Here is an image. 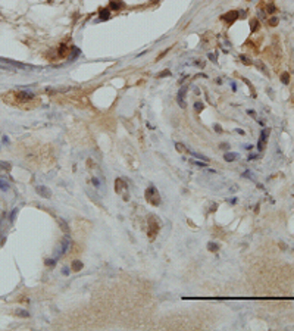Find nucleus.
I'll use <instances>...</instances> for the list:
<instances>
[{
  "instance_id": "nucleus-1",
  "label": "nucleus",
  "mask_w": 294,
  "mask_h": 331,
  "mask_svg": "<svg viewBox=\"0 0 294 331\" xmlns=\"http://www.w3.org/2000/svg\"><path fill=\"white\" fill-rule=\"evenodd\" d=\"M146 199H147L149 203H152V205H154V206L160 205V196H159V191H157L156 187H153V185H150V187L146 190Z\"/></svg>"
},
{
  "instance_id": "nucleus-2",
  "label": "nucleus",
  "mask_w": 294,
  "mask_h": 331,
  "mask_svg": "<svg viewBox=\"0 0 294 331\" xmlns=\"http://www.w3.org/2000/svg\"><path fill=\"white\" fill-rule=\"evenodd\" d=\"M12 94L15 96L18 103H27V102L34 99V94L30 93V91H16V93H12Z\"/></svg>"
},
{
  "instance_id": "nucleus-3",
  "label": "nucleus",
  "mask_w": 294,
  "mask_h": 331,
  "mask_svg": "<svg viewBox=\"0 0 294 331\" xmlns=\"http://www.w3.org/2000/svg\"><path fill=\"white\" fill-rule=\"evenodd\" d=\"M69 246H71V240H69V237H68V234H66V236H65V239L60 242V244H59L57 250H56V258H59V256L65 255V253L68 252Z\"/></svg>"
},
{
  "instance_id": "nucleus-4",
  "label": "nucleus",
  "mask_w": 294,
  "mask_h": 331,
  "mask_svg": "<svg viewBox=\"0 0 294 331\" xmlns=\"http://www.w3.org/2000/svg\"><path fill=\"white\" fill-rule=\"evenodd\" d=\"M222 19L227 21V24H234L237 19H238V12L237 11H231V12H227L225 15H222Z\"/></svg>"
},
{
  "instance_id": "nucleus-5",
  "label": "nucleus",
  "mask_w": 294,
  "mask_h": 331,
  "mask_svg": "<svg viewBox=\"0 0 294 331\" xmlns=\"http://www.w3.org/2000/svg\"><path fill=\"white\" fill-rule=\"evenodd\" d=\"M150 219H152V222H150V225H149V227H150V230H149V236L153 239V237L156 236L157 230H159V222L156 221V218H153V216H152Z\"/></svg>"
},
{
  "instance_id": "nucleus-6",
  "label": "nucleus",
  "mask_w": 294,
  "mask_h": 331,
  "mask_svg": "<svg viewBox=\"0 0 294 331\" xmlns=\"http://www.w3.org/2000/svg\"><path fill=\"white\" fill-rule=\"evenodd\" d=\"M35 191H37L41 197H44V199H50V197H52V191H50L47 187H44V185H38V187L35 188Z\"/></svg>"
},
{
  "instance_id": "nucleus-7",
  "label": "nucleus",
  "mask_w": 294,
  "mask_h": 331,
  "mask_svg": "<svg viewBox=\"0 0 294 331\" xmlns=\"http://www.w3.org/2000/svg\"><path fill=\"white\" fill-rule=\"evenodd\" d=\"M125 188H127L125 181H124L122 178H116V180H115V191H116V193H122V190H125Z\"/></svg>"
},
{
  "instance_id": "nucleus-8",
  "label": "nucleus",
  "mask_w": 294,
  "mask_h": 331,
  "mask_svg": "<svg viewBox=\"0 0 294 331\" xmlns=\"http://www.w3.org/2000/svg\"><path fill=\"white\" fill-rule=\"evenodd\" d=\"M109 8H111V11H119L121 8H124V3L122 2H118V0H111V3H109Z\"/></svg>"
},
{
  "instance_id": "nucleus-9",
  "label": "nucleus",
  "mask_w": 294,
  "mask_h": 331,
  "mask_svg": "<svg viewBox=\"0 0 294 331\" xmlns=\"http://www.w3.org/2000/svg\"><path fill=\"white\" fill-rule=\"evenodd\" d=\"M111 18V11L109 9H100L99 12V19L100 21H108Z\"/></svg>"
},
{
  "instance_id": "nucleus-10",
  "label": "nucleus",
  "mask_w": 294,
  "mask_h": 331,
  "mask_svg": "<svg viewBox=\"0 0 294 331\" xmlns=\"http://www.w3.org/2000/svg\"><path fill=\"white\" fill-rule=\"evenodd\" d=\"M175 149L179 152V153H182V155H187V153H190V150L182 144V143H175Z\"/></svg>"
},
{
  "instance_id": "nucleus-11",
  "label": "nucleus",
  "mask_w": 294,
  "mask_h": 331,
  "mask_svg": "<svg viewBox=\"0 0 294 331\" xmlns=\"http://www.w3.org/2000/svg\"><path fill=\"white\" fill-rule=\"evenodd\" d=\"M224 159H225L227 162H232V161H235V159H237V153L227 152V153H224Z\"/></svg>"
},
{
  "instance_id": "nucleus-12",
  "label": "nucleus",
  "mask_w": 294,
  "mask_h": 331,
  "mask_svg": "<svg viewBox=\"0 0 294 331\" xmlns=\"http://www.w3.org/2000/svg\"><path fill=\"white\" fill-rule=\"evenodd\" d=\"M68 50H69V49H68V46H66V44H60V46H59V52H57V53H59V56H60V58H65V55L68 53Z\"/></svg>"
},
{
  "instance_id": "nucleus-13",
  "label": "nucleus",
  "mask_w": 294,
  "mask_h": 331,
  "mask_svg": "<svg viewBox=\"0 0 294 331\" xmlns=\"http://www.w3.org/2000/svg\"><path fill=\"white\" fill-rule=\"evenodd\" d=\"M257 28H259V21H257L256 18L250 19V30L254 33V31H257Z\"/></svg>"
},
{
  "instance_id": "nucleus-14",
  "label": "nucleus",
  "mask_w": 294,
  "mask_h": 331,
  "mask_svg": "<svg viewBox=\"0 0 294 331\" xmlns=\"http://www.w3.org/2000/svg\"><path fill=\"white\" fill-rule=\"evenodd\" d=\"M82 269V262L81 261H74L72 262V271H81Z\"/></svg>"
},
{
  "instance_id": "nucleus-15",
  "label": "nucleus",
  "mask_w": 294,
  "mask_h": 331,
  "mask_svg": "<svg viewBox=\"0 0 294 331\" xmlns=\"http://www.w3.org/2000/svg\"><path fill=\"white\" fill-rule=\"evenodd\" d=\"M71 50H72V53H71V56H69V60H74L75 58L79 56V49H78V47H72Z\"/></svg>"
},
{
  "instance_id": "nucleus-16",
  "label": "nucleus",
  "mask_w": 294,
  "mask_h": 331,
  "mask_svg": "<svg viewBox=\"0 0 294 331\" xmlns=\"http://www.w3.org/2000/svg\"><path fill=\"white\" fill-rule=\"evenodd\" d=\"M11 168H12V165H11L9 162L0 161V169H3V171H11Z\"/></svg>"
},
{
  "instance_id": "nucleus-17",
  "label": "nucleus",
  "mask_w": 294,
  "mask_h": 331,
  "mask_svg": "<svg viewBox=\"0 0 294 331\" xmlns=\"http://www.w3.org/2000/svg\"><path fill=\"white\" fill-rule=\"evenodd\" d=\"M203 109H205V104L202 102H196L194 103V110H196V112H202Z\"/></svg>"
},
{
  "instance_id": "nucleus-18",
  "label": "nucleus",
  "mask_w": 294,
  "mask_h": 331,
  "mask_svg": "<svg viewBox=\"0 0 294 331\" xmlns=\"http://www.w3.org/2000/svg\"><path fill=\"white\" fill-rule=\"evenodd\" d=\"M266 12H268V13H271V15H272V13H275V12H276L275 5H273V3H268V5H266Z\"/></svg>"
},
{
  "instance_id": "nucleus-19",
  "label": "nucleus",
  "mask_w": 294,
  "mask_h": 331,
  "mask_svg": "<svg viewBox=\"0 0 294 331\" xmlns=\"http://www.w3.org/2000/svg\"><path fill=\"white\" fill-rule=\"evenodd\" d=\"M288 81H290L288 72H282V74H281V82H282V84H288Z\"/></svg>"
},
{
  "instance_id": "nucleus-20",
  "label": "nucleus",
  "mask_w": 294,
  "mask_h": 331,
  "mask_svg": "<svg viewBox=\"0 0 294 331\" xmlns=\"http://www.w3.org/2000/svg\"><path fill=\"white\" fill-rule=\"evenodd\" d=\"M208 249L210 250V252H218V249H219V246L216 244V243H213V242H210L209 244H208Z\"/></svg>"
},
{
  "instance_id": "nucleus-21",
  "label": "nucleus",
  "mask_w": 294,
  "mask_h": 331,
  "mask_svg": "<svg viewBox=\"0 0 294 331\" xmlns=\"http://www.w3.org/2000/svg\"><path fill=\"white\" fill-rule=\"evenodd\" d=\"M59 224H60V228H62L66 234H69V228H68V225H66V222H65L63 219H59Z\"/></svg>"
},
{
  "instance_id": "nucleus-22",
  "label": "nucleus",
  "mask_w": 294,
  "mask_h": 331,
  "mask_svg": "<svg viewBox=\"0 0 294 331\" xmlns=\"http://www.w3.org/2000/svg\"><path fill=\"white\" fill-rule=\"evenodd\" d=\"M185 93H187V87H182V88L178 91V97H176V99H184V97H185Z\"/></svg>"
},
{
  "instance_id": "nucleus-23",
  "label": "nucleus",
  "mask_w": 294,
  "mask_h": 331,
  "mask_svg": "<svg viewBox=\"0 0 294 331\" xmlns=\"http://www.w3.org/2000/svg\"><path fill=\"white\" fill-rule=\"evenodd\" d=\"M16 315L24 316V318H28V316H30V313H28L27 310H22V309H18V310H16Z\"/></svg>"
},
{
  "instance_id": "nucleus-24",
  "label": "nucleus",
  "mask_w": 294,
  "mask_h": 331,
  "mask_svg": "<svg viewBox=\"0 0 294 331\" xmlns=\"http://www.w3.org/2000/svg\"><path fill=\"white\" fill-rule=\"evenodd\" d=\"M268 24H269L271 27H276V25H278V18H271V19L268 21Z\"/></svg>"
},
{
  "instance_id": "nucleus-25",
  "label": "nucleus",
  "mask_w": 294,
  "mask_h": 331,
  "mask_svg": "<svg viewBox=\"0 0 294 331\" xmlns=\"http://www.w3.org/2000/svg\"><path fill=\"white\" fill-rule=\"evenodd\" d=\"M240 60H241L243 63H246V65H251V62H250V60L247 59V56H244V55H241V56H240Z\"/></svg>"
},
{
  "instance_id": "nucleus-26",
  "label": "nucleus",
  "mask_w": 294,
  "mask_h": 331,
  "mask_svg": "<svg viewBox=\"0 0 294 331\" xmlns=\"http://www.w3.org/2000/svg\"><path fill=\"white\" fill-rule=\"evenodd\" d=\"M206 163H208V162H200V161H194V162H193V165H197V166H200V168H205V166H208Z\"/></svg>"
},
{
  "instance_id": "nucleus-27",
  "label": "nucleus",
  "mask_w": 294,
  "mask_h": 331,
  "mask_svg": "<svg viewBox=\"0 0 294 331\" xmlns=\"http://www.w3.org/2000/svg\"><path fill=\"white\" fill-rule=\"evenodd\" d=\"M168 75H171V71L165 69V71H163V72H160V74H159L157 77H159V78H165V77H168Z\"/></svg>"
},
{
  "instance_id": "nucleus-28",
  "label": "nucleus",
  "mask_w": 294,
  "mask_h": 331,
  "mask_svg": "<svg viewBox=\"0 0 294 331\" xmlns=\"http://www.w3.org/2000/svg\"><path fill=\"white\" fill-rule=\"evenodd\" d=\"M0 188H2V190H8V188H9V184L0 180Z\"/></svg>"
},
{
  "instance_id": "nucleus-29",
  "label": "nucleus",
  "mask_w": 294,
  "mask_h": 331,
  "mask_svg": "<svg viewBox=\"0 0 294 331\" xmlns=\"http://www.w3.org/2000/svg\"><path fill=\"white\" fill-rule=\"evenodd\" d=\"M256 66H257V68H259V69H260L262 72H265V71H266V68L263 66V63H262V62H256Z\"/></svg>"
},
{
  "instance_id": "nucleus-30",
  "label": "nucleus",
  "mask_w": 294,
  "mask_h": 331,
  "mask_svg": "<svg viewBox=\"0 0 294 331\" xmlns=\"http://www.w3.org/2000/svg\"><path fill=\"white\" fill-rule=\"evenodd\" d=\"M55 264H56V259H47V261H46V265H47V266H52V265L55 266Z\"/></svg>"
},
{
  "instance_id": "nucleus-31",
  "label": "nucleus",
  "mask_w": 294,
  "mask_h": 331,
  "mask_svg": "<svg viewBox=\"0 0 294 331\" xmlns=\"http://www.w3.org/2000/svg\"><path fill=\"white\" fill-rule=\"evenodd\" d=\"M69 272H71V271H69L68 266H63V268H62V274H63V275H69Z\"/></svg>"
},
{
  "instance_id": "nucleus-32",
  "label": "nucleus",
  "mask_w": 294,
  "mask_h": 331,
  "mask_svg": "<svg viewBox=\"0 0 294 331\" xmlns=\"http://www.w3.org/2000/svg\"><path fill=\"white\" fill-rule=\"evenodd\" d=\"M176 102H178V104H179L181 107H185V102H184V99H176Z\"/></svg>"
},
{
  "instance_id": "nucleus-33",
  "label": "nucleus",
  "mask_w": 294,
  "mask_h": 331,
  "mask_svg": "<svg viewBox=\"0 0 294 331\" xmlns=\"http://www.w3.org/2000/svg\"><path fill=\"white\" fill-rule=\"evenodd\" d=\"M213 128H215V131H216V133H222V128H221V125L215 124V125H213Z\"/></svg>"
},
{
  "instance_id": "nucleus-34",
  "label": "nucleus",
  "mask_w": 294,
  "mask_h": 331,
  "mask_svg": "<svg viewBox=\"0 0 294 331\" xmlns=\"http://www.w3.org/2000/svg\"><path fill=\"white\" fill-rule=\"evenodd\" d=\"M91 181H93V184H94V187H99V185H100V183H99V180H97V178H93V180H91Z\"/></svg>"
},
{
  "instance_id": "nucleus-35",
  "label": "nucleus",
  "mask_w": 294,
  "mask_h": 331,
  "mask_svg": "<svg viewBox=\"0 0 294 331\" xmlns=\"http://www.w3.org/2000/svg\"><path fill=\"white\" fill-rule=\"evenodd\" d=\"M247 114H249L250 116H256V112H254V110H251V109H249V110H247Z\"/></svg>"
},
{
  "instance_id": "nucleus-36",
  "label": "nucleus",
  "mask_w": 294,
  "mask_h": 331,
  "mask_svg": "<svg viewBox=\"0 0 294 331\" xmlns=\"http://www.w3.org/2000/svg\"><path fill=\"white\" fill-rule=\"evenodd\" d=\"M250 175H251V172H250V171H246V172L243 174V177H246V178H251Z\"/></svg>"
},
{
  "instance_id": "nucleus-37",
  "label": "nucleus",
  "mask_w": 294,
  "mask_h": 331,
  "mask_svg": "<svg viewBox=\"0 0 294 331\" xmlns=\"http://www.w3.org/2000/svg\"><path fill=\"white\" fill-rule=\"evenodd\" d=\"M253 159H257V155H249V161H253Z\"/></svg>"
},
{
  "instance_id": "nucleus-38",
  "label": "nucleus",
  "mask_w": 294,
  "mask_h": 331,
  "mask_svg": "<svg viewBox=\"0 0 294 331\" xmlns=\"http://www.w3.org/2000/svg\"><path fill=\"white\" fill-rule=\"evenodd\" d=\"M209 59H210V60H212V62H216V59H215V56H213V55H212V53H210V55H209Z\"/></svg>"
},
{
  "instance_id": "nucleus-39",
  "label": "nucleus",
  "mask_w": 294,
  "mask_h": 331,
  "mask_svg": "<svg viewBox=\"0 0 294 331\" xmlns=\"http://www.w3.org/2000/svg\"><path fill=\"white\" fill-rule=\"evenodd\" d=\"M228 147H230V146H228L227 143H222V144H221V149H228Z\"/></svg>"
},
{
  "instance_id": "nucleus-40",
  "label": "nucleus",
  "mask_w": 294,
  "mask_h": 331,
  "mask_svg": "<svg viewBox=\"0 0 294 331\" xmlns=\"http://www.w3.org/2000/svg\"><path fill=\"white\" fill-rule=\"evenodd\" d=\"M3 143H6V144H8V143H9V139H8V137H6V136H5V137H3Z\"/></svg>"
},
{
  "instance_id": "nucleus-41",
  "label": "nucleus",
  "mask_w": 294,
  "mask_h": 331,
  "mask_svg": "<svg viewBox=\"0 0 294 331\" xmlns=\"http://www.w3.org/2000/svg\"><path fill=\"white\" fill-rule=\"evenodd\" d=\"M228 202H231V203H232V205H234V203H235V202H237V199H235V197H232V199H230V200H228Z\"/></svg>"
},
{
  "instance_id": "nucleus-42",
  "label": "nucleus",
  "mask_w": 294,
  "mask_h": 331,
  "mask_svg": "<svg viewBox=\"0 0 294 331\" xmlns=\"http://www.w3.org/2000/svg\"><path fill=\"white\" fill-rule=\"evenodd\" d=\"M215 82H218V84H221V82H222V80H221V78H216V80H215Z\"/></svg>"
},
{
  "instance_id": "nucleus-43",
  "label": "nucleus",
  "mask_w": 294,
  "mask_h": 331,
  "mask_svg": "<svg viewBox=\"0 0 294 331\" xmlns=\"http://www.w3.org/2000/svg\"><path fill=\"white\" fill-rule=\"evenodd\" d=\"M231 87H232V90H234V91L237 90V87H235V84H234V82H231Z\"/></svg>"
},
{
  "instance_id": "nucleus-44",
  "label": "nucleus",
  "mask_w": 294,
  "mask_h": 331,
  "mask_svg": "<svg viewBox=\"0 0 294 331\" xmlns=\"http://www.w3.org/2000/svg\"><path fill=\"white\" fill-rule=\"evenodd\" d=\"M237 133H238V134H241V136H243V134H244V131H243V130H240V128H238V130H237Z\"/></svg>"
}]
</instances>
